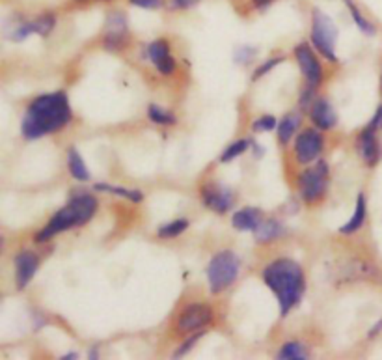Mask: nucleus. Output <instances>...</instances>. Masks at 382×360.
<instances>
[{"mask_svg":"<svg viewBox=\"0 0 382 360\" xmlns=\"http://www.w3.org/2000/svg\"><path fill=\"white\" fill-rule=\"evenodd\" d=\"M71 121V107L66 93H47L30 103L21 121L23 137L29 140L56 133Z\"/></svg>","mask_w":382,"mask_h":360,"instance_id":"obj_1","label":"nucleus"},{"mask_svg":"<svg viewBox=\"0 0 382 360\" xmlns=\"http://www.w3.org/2000/svg\"><path fill=\"white\" fill-rule=\"evenodd\" d=\"M263 282L267 284L278 299L280 314L287 315L303 299L306 280L304 271L295 260L280 257L263 269Z\"/></svg>","mask_w":382,"mask_h":360,"instance_id":"obj_2","label":"nucleus"},{"mask_svg":"<svg viewBox=\"0 0 382 360\" xmlns=\"http://www.w3.org/2000/svg\"><path fill=\"white\" fill-rule=\"evenodd\" d=\"M98 200L96 196L88 195V193H80V195H75L71 200L66 204V206L60 209V211L54 215V217L47 223V226L41 230L40 234L36 235V241L38 243H45L54 235L62 234V232H68L71 228H79L82 224H86L88 220H91V217L98 211Z\"/></svg>","mask_w":382,"mask_h":360,"instance_id":"obj_3","label":"nucleus"},{"mask_svg":"<svg viewBox=\"0 0 382 360\" xmlns=\"http://www.w3.org/2000/svg\"><path fill=\"white\" fill-rule=\"evenodd\" d=\"M240 273L239 256L231 250L217 252L207 265V282L213 293H222L235 284Z\"/></svg>","mask_w":382,"mask_h":360,"instance_id":"obj_4","label":"nucleus"},{"mask_svg":"<svg viewBox=\"0 0 382 360\" xmlns=\"http://www.w3.org/2000/svg\"><path fill=\"white\" fill-rule=\"evenodd\" d=\"M310 40H312V47H314L315 51L321 52V57H325L332 63L337 62L336 52H334L337 40V29L334 21L326 13L321 12V10H314Z\"/></svg>","mask_w":382,"mask_h":360,"instance_id":"obj_5","label":"nucleus"},{"mask_svg":"<svg viewBox=\"0 0 382 360\" xmlns=\"http://www.w3.org/2000/svg\"><path fill=\"white\" fill-rule=\"evenodd\" d=\"M328 165L325 160H319L317 165L306 170L298 176V189L303 195L306 204H319L326 195V187H328Z\"/></svg>","mask_w":382,"mask_h":360,"instance_id":"obj_6","label":"nucleus"},{"mask_svg":"<svg viewBox=\"0 0 382 360\" xmlns=\"http://www.w3.org/2000/svg\"><path fill=\"white\" fill-rule=\"evenodd\" d=\"M215 320V310L206 303H192L181 310V314L177 317L176 329L179 332H192L204 331L207 325H211Z\"/></svg>","mask_w":382,"mask_h":360,"instance_id":"obj_7","label":"nucleus"},{"mask_svg":"<svg viewBox=\"0 0 382 360\" xmlns=\"http://www.w3.org/2000/svg\"><path fill=\"white\" fill-rule=\"evenodd\" d=\"M323 135L317 129H306L300 135H297L295 140V157L300 165H312L319 159V155L323 153Z\"/></svg>","mask_w":382,"mask_h":360,"instance_id":"obj_8","label":"nucleus"},{"mask_svg":"<svg viewBox=\"0 0 382 360\" xmlns=\"http://www.w3.org/2000/svg\"><path fill=\"white\" fill-rule=\"evenodd\" d=\"M127 43H129V24H127V17L121 12L109 13L107 24H105L103 45L109 51H121V49H125Z\"/></svg>","mask_w":382,"mask_h":360,"instance_id":"obj_9","label":"nucleus"},{"mask_svg":"<svg viewBox=\"0 0 382 360\" xmlns=\"http://www.w3.org/2000/svg\"><path fill=\"white\" fill-rule=\"evenodd\" d=\"M295 58H297L298 66H300V71H303L304 79L308 82V86L312 88H317V86L323 82V66H321L319 58L314 52V49L308 45V43H298L295 47Z\"/></svg>","mask_w":382,"mask_h":360,"instance_id":"obj_10","label":"nucleus"},{"mask_svg":"<svg viewBox=\"0 0 382 360\" xmlns=\"http://www.w3.org/2000/svg\"><path fill=\"white\" fill-rule=\"evenodd\" d=\"M201 202H204V206L213 209L215 213H226L231 209L234 206V193L228 189V187H222V185H204L200 190Z\"/></svg>","mask_w":382,"mask_h":360,"instance_id":"obj_11","label":"nucleus"},{"mask_svg":"<svg viewBox=\"0 0 382 360\" xmlns=\"http://www.w3.org/2000/svg\"><path fill=\"white\" fill-rule=\"evenodd\" d=\"M146 54L160 75H171L176 71V60L170 54V43L166 40H155L146 47Z\"/></svg>","mask_w":382,"mask_h":360,"instance_id":"obj_12","label":"nucleus"},{"mask_svg":"<svg viewBox=\"0 0 382 360\" xmlns=\"http://www.w3.org/2000/svg\"><path fill=\"white\" fill-rule=\"evenodd\" d=\"M40 267V257L34 252L23 250L15 256V284L17 290H24L29 286Z\"/></svg>","mask_w":382,"mask_h":360,"instance_id":"obj_13","label":"nucleus"},{"mask_svg":"<svg viewBox=\"0 0 382 360\" xmlns=\"http://www.w3.org/2000/svg\"><path fill=\"white\" fill-rule=\"evenodd\" d=\"M376 129L375 127L367 126L364 131L360 133L358 138V148L360 155L367 166H375L381 159V146H379V140H376Z\"/></svg>","mask_w":382,"mask_h":360,"instance_id":"obj_14","label":"nucleus"},{"mask_svg":"<svg viewBox=\"0 0 382 360\" xmlns=\"http://www.w3.org/2000/svg\"><path fill=\"white\" fill-rule=\"evenodd\" d=\"M310 118L315 123V127H319L321 131H330L337 123L336 110L332 109V105L326 99L314 101V105L310 107Z\"/></svg>","mask_w":382,"mask_h":360,"instance_id":"obj_15","label":"nucleus"},{"mask_svg":"<svg viewBox=\"0 0 382 360\" xmlns=\"http://www.w3.org/2000/svg\"><path fill=\"white\" fill-rule=\"evenodd\" d=\"M263 213L257 209V207H245V209H239L237 213H234V223L235 230H240V232H256L257 226L261 224Z\"/></svg>","mask_w":382,"mask_h":360,"instance_id":"obj_16","label":"nucleus"},{"mask_svg":"<svg viewBox=\"0 0 382 360\" xmlns=\"http://www.w3.org/2000/svg\"><path fill=\"white\" fill-rule=\"evenodd\" d=\"M365 217H367V202H365L364 193H360L358 198H356V206H354L353 217L349 218V223L345 224V226L339 228V234L343 235L356 234V232L364 226Z\"/></svg>","mask_w":382,"mask_h":360,"instance_id":"obj_17","label":"nucleus"},{"mask_svg":"<svg viewBox=\"0 0 382 360\" xmlns=\"http://www.w3.org/2000/svg\"><path fill=\"white\" fill-rule=\"evenodd\" d=\"M254 234H256L257 243H270L285 234V226L276 218H263Z\"/></svg>","mask_w":382,"mask_h":360,"instance_id":"obj_18","label":"nucleus"},{"mask_svg":"<svg viewBox=\"0 0 382 360\" xmlns=\"http://www.w3.org/2000/svg\"><path fill=\"white\" fill-rule=\"evenodd\" d=\"M68 168L69 174L73 176V179L77 181H90L91 174L86 166L82 155L77 151V148H69L68 149Z\"/></svg>","mask_w":382,"mask_h":360,"instance_id":"obj_19","label":"nucleus"},{"mask_svg":"<svg viewBox=\"0 0 382 360\" xmlns=\"http://www.w3.org/2000/svg\"><path fill=\"white\" fill-rule=\"evenodd\" d=\"M300 127V114L291 112V114L284 116L278 123V142L280 144H289L297 135V129Z\"/></svg>","mask_w":382,"mask_h":360,"instance_id":"obj_20","label":"nucleus"},{"mask_svg":"<svg viewBox=\"0 0 382 360\" xmlns=\"http://www.w3.org/2000/svg\"><path fill=\"white\" fill-rule=\"evenodd\" d=\"M96 190H99V193H107V195H112V196H121V198H127V200H131V202L144 200L142 190H137V189H125V187H116V185L98 183L96 185Z\"/></svg>","mask_w":382,"mask_h":360,"instance_id":"obj_21","label":"nucleus"},{"mask_svg":"<svg viewBox=\"0 0 382 360\" xmlns=\"http://www.w3.org/2000/svg\"><path fill=\"white\" fill-rule=\"evenodd\" d=\"M345 4H347L349 12H351V17H353V21L356 23V27H358L364 34L367 36H373L375 34V24L371 23L369 19L365 17L364 13L360 12V8L354 4L353 0H345Z\"/></svg>","mask_w":382,"mask_h":360,"instance_id":"obj_22","label":"nucleus"},{"mask_svg":"<svg viewBox=\"0 0 382 360\" xmlns=\"http://www.w3.org/2000/svg\"><path fill=\"white\" fill-rule=\"evenodd\" d=\"M187 228V218H177V220H171V223H166L165 226H160V228L157 230V235H159L160 239H174L177 235H181Z\"/></svg>","mask_w":382,"mask_h":360,"instance_id":"obj_23","label":"nucleus"},{"mask_svg":"<svg viewBox=\"0 0 382 360\" xmlns=\"http://www.w3.org/2000/svg\"><path fill=\"white\" fill-rule=\"evenodd\" d=\"M148 116L149 120L153 121V123H157V126H174L177 121L176 116L162 109V107H159V105H149Z\"/></svg>","mask_w":382,"mask_h":360,"instance_id":"obj_24","label":"nucleus"},{"mask_svg":"<svg viewBox=\"0 0 382 360\" xmlns=\"http://www.w3.org/2000/svg\"><path fill=\"white\" fill-rule=\"evenodd\" d=\"M278 359L282 360H304L306 359V349L300 342H287L278 351Z\"/></svg>","mask_w":382,"mask_h":360,"instance_id":"obj_25","label":"nucleus"},{"mask_svg":"<svg viewBox=\"0 0 382 360\" xmlns=\"http://www.w3.org/2000/svg\"><path fill=\"white\" fill-rule=\"evenodd\" d=\"M56 27V15L54 13H43L38 19L32 21V29H34V34L40 36H49Z\"/></svg>","mask_w":382,"mask_h":360,"instance_id":"obj_26","label":"nucleus"},{"mask_svg":"<svg viewBox=\"0 0 382 360\" xmlns=\"http://www.w3.org/2000/svg\"><path fill=\"white\" fill-rule=\"evenodd\" d=\"M250 148V140H237V142L229 144L228 148L224 149V153L220 155V163H229V160L237 159L239 155H243L246 149Z\"/></svg>","mask_w":382,"mask_h":360,"instance_id":"obj_27","label":"nucleus"},{"mask_svg":"<svg viewBox=\"0 0 382 360\" xmlns=\"http://www.w3.org/2000/svg\"><path fill=\"white\" fill-rule=\"evenodd\" d=\"M276 126H278V123H276V118H274V116H270V114L259 116V118H257V120H254V123H252V131L267 133V131H273Z\"/></svg>","mask_w":382,"mask_h":360,"instance_id":"obj_28","label":"nucleus"},{"mask_svg":"<svg viewBox=\"0 0 382 360\" xmlns=\"http://www.w3.org/2000/svg\"><path fill=\"white\" fill-rule=\"evenodd\" d=\"M201 336H204V331L192 332V334H190V336H188L187 340H185V342H183L181 347L176 349V353H174V357H183V354H187L188 351H190V349L194 347L196 342H198V340H200Z\"/></svg>","mask_w":382,"mask_h":360,"instance_id":"obj_29","label":"nucleus"},{"mask_svg":"<svg viewBox=\"0 0 382 360\" xmlns=\"http://www.w3.org/2000/svg\"><path fill=\"white\" fill-rule=\"evenodd\" d=\"M282 60H284V58H282V57L268 58L267 62H263L261 66H259V68L256 69V73H254V79H261L263 75H267L268 71H270V69H273L274 66H278V63L282 62Z\"/></svg>","mask_w":382,"mask_h":360,"instance_id":"obj_30","label":"nucleus"},{"mask_svg":"<svg viewBox=\"0 0 382 360\" xmlns=\"http://www.w3.org/2000/svg\"><path fill=\"white\" fill-rule=\"evenodd\" d=\"M129 4L142 10H160L165 6V0H129Z\"/></svg>","mask_w":382,"mask_h":360,"instance_id":"obj_31","label":"nucleus"},{"mask_svg":"<svg viewBox=\"0 0 382 360\" xmlns=\"http://www.w3.org/2000/svg\"><path fill=\"white\" fill-rule=\"evenodd\" d=\"M200 4V0H171V8L174 10H190Z\"/></svg>","mask_w":382,"mask_h":360,"instance_id":"obj_32","label":"nucleus"},{"mask_svg":"<svg viewBox=\"0 0 382 360\" xmlns=\"http://www.w3.org/2000/svg\"><path fill=\"white\" fill-rule=\"evenodd\" d=\"M250 49H240V51L237 52V58H239V62H246V60H250Z\"/></svg>","mask_w":382,"mask_h":360,"instance_id":"obj_33","label":"nucleus"},{"mask_svg":"<svg viewBox=\"0 0 382 360\" xmlns=\"http://www.w3.org/2000/svg\"><path fill=\"white\" fill-rule=\"evenodd\" d=\"M382 331V321H379V323H376L375 327H373V329H371L369 331V338H373V336H376V334H379V332Z\"/></svg>","mask_w":382,"mask_h":360,"instance_id":"obj_34","label":"nucleus"},{"mask_svg":"<svg viewBox=\"0 0 382 360\" xmlns=\"http://www.w3.org/2000/svg\"><path fill=\"white\" fill-rule=\"evenodd\" d=\"M270 2H273V0H254V4H256L257 8H265V6H268V4H270Z\"/></svg>","mask_w":382,"mask_h":360,"instance_id":"obj_35","label":"nucleus"},{"mask_svg":"<svg viewBox=\"0 0 382 360\" xmlns=\"http://www.w3.org/2000/svg\"><path fill=\"white\" fill-rule=\"evenodd\" d=\"M77 357H79L77 353H69V354H66V357H62V359H77Z\"/></svg>","mask_w":382,"mask_h":360,"instance_id":"obj_36","label":"nucleus"},{"mask_svg":"<svg viewBox=\"0 0 382 360\" xmlns=\"http://www.w3.org/2000/svg\"><path fill=\"white\" fill-rule=\"evenodd\" d=\"M2 245H4V239H2V235H0V250H2Z\"/></svg>","mask_w":382,"mask_h":360,"instance_id":"obj_37","label":"nucleus"},{"mask_svg":"<svg viewBox=\"0 0 382 360\" xmlns=\"http://www.w3.org/2000/svg\"><path fill=\"white\" fill-rule=\"evenodd\" d=\"M77 2H88V0H77Z\"/></svg>","mask_w":382,"mask_h":360,"instance_id":"obj_38","label":"nucleus"},{"mask_svg":"<svg viewBox=\"0 0 382 360\" xmlns=\"http://www.w3.org/2000/svg\"><path fill=\"white\" fill-rule=\"evenodd\" d=\"M101 2H110V0H101Z\"/></svg>","mask_w":382,"mask_h":360,"instance_id":"obj_39","label":"nucleus"}]
</instances>
